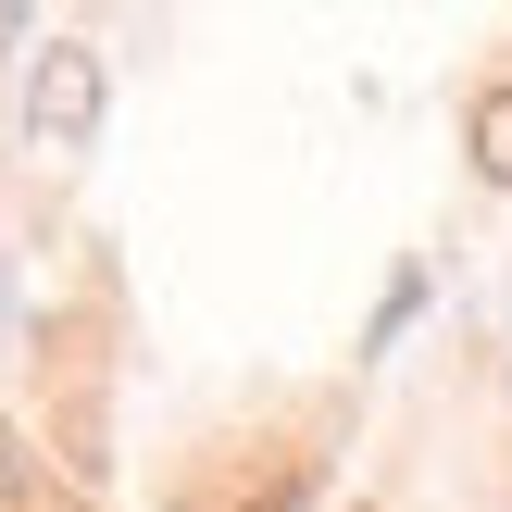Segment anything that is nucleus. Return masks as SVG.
<instances>
[{
    "label": "nucleus",
    "instance_id": "1",
    "mask_svg": "<svg viewBox=\"0 0 512 512\" xmlns=\"http://www.w3.org/2000/svg\"><path fill=\"white\" fill-rule=\"evenodd\" d=\"M13 113H25V150H75L100 125V50L88 38H38V50H25V100H13Z\"/></svg>",
    "mask_w": 512,
    "mask_h": 512
},
{
    "label": "nucleus",
    "instance_id": "2",
    "mask_svg": "<svg viewBox=\"0 0 512 512\" xmlns=\"http://www.w3.org/2000/svg\"><path fill=\"white\" fill-rule=\"evenodd\" d=\"M463 150H475L488 188H512V88H475V100H463Z\"/></svg>",
    "mask_w": 512,
    "mask_h": 512
}]
</instances>
